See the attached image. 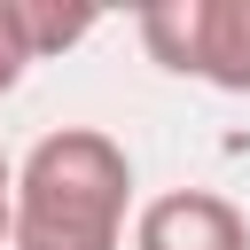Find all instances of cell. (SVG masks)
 <instances>
[{
  "label": "cell",
  "mask_w": 250,
  "mask_h": 250,
  "mask_svg": "<svg viewBox=\"0 0 250 250\" xmlns=\"http://www.w3.org/2000/svg\"><path fill=\"white\" fill-rule=\"evenodd\" d=\"M133 250H250V219L211 188H172L133 211Z\"/></svg>",
  "instance_id": "3957f363"
},
{
  "label": "cell",
  "mask_w": 250,
  "mask_h": 250,
  "mask_svg": "<svg viewBox=\"0 0 250 250\" xmlns=\"http://www.w3.org/2000/svg\"><path fill=\"white\" fill-rule=\"evenodd\" d=\"M141 47L172 78L250 94V0H156L141 8Z\"/></svg>",
  "instance_id": "7a4b0ae2"
},
{
  "label": "cell",
  "mask_w": 250,
  "mask_h": 250,
  "mask_svg": "<svg viewBox=\"0 0 250 250\" xmlns=\"http://www.w3.org/2000/svg\"><path fill=\"white\" fill-rule=\"evenodd\" d=\"M133 156L102 125H55L16 164L8 250H125Z\"/></svg>",
  "instance_id": "6da1fadb"
},
{
  "label": "cell",
  "mask_w": 250,
  "mask_h": 250,
  "mask_svg": "<svg viewBox=\"0 0 250 250\" xmlns=\"http://www.w3.org/2000/svg\"><path fill=\"white\" fill-rule=\"evenodd\" d=\"M23 70H31V55H23L16 16H8V0H0V94H16V86H23Z\"/></svg>",
  "instance_id": "5b68a950"
},
{
  "label": "cell",
  "mask_w": 250,
  "mask_h": 250,
  "mask_svg": "<svg viewBox=\"0 0 250 250\" xmlns=\"http://www.w3.org/2000/svg\"><path fill=\"white\" fill-rule=\"evenodd\" d=\"M8 16H16V39H23V55H31V62H47V55L78 47V39L102 23L94 8H47V0H8Z\"/></svg>",
  "instance_id": "277c9868"
},
{
  "label": "cell",
  "mask_w": 250,
  "mask_h": 250,
  "mask_svg": "<svg viewBox=\"0 0 250 250\" xmlns=\"http://www.w3.org/2000/svg\"><path fill=\"white\" fill-rule=\"evenodd\" d=\"M8 211H16V164L0 156V242H8Z\"/></svg>",
  "instance_id": "8992f818"
}]
</instances>
